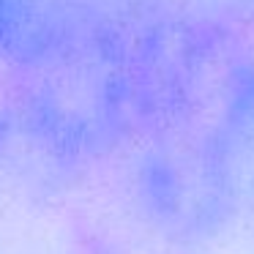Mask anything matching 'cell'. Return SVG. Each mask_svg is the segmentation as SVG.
<instances>
[{
  "label": "cell",
  "mask_w": 254,
  "mask_h": 254,
  "mask_svg": "<svg viewBox=\"0 0 254 254\" xmlns=\"http://www.w3.org/2000/svg\"><path fill=\"white\" fill-rule=\"evenodd\" d=\"M50 0H0V63H11L50 17Z\"/></svg>",
  "instance_id": "cell-1"
}]
</instances>
